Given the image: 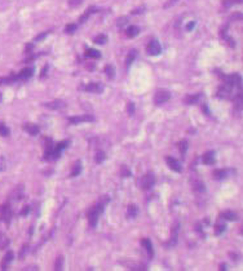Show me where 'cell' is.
I'll return each instance as SVG.
<instances>
[{"label": "cell", "instance_id": "obj_1", "mask_svg": "<svg viewBox=\"0 0 243 271\" xmlns=\"http://www.w3.org/2000/svg\"><path fill=\"white\" fill-rule=\"evenodd\" d=\"M109 200H110L109 196H108V195H105L104 200L101 198V200H100L95 207H92L89 209V212H88L87 216H88V221H89V225L92 226V227H96V225L98 222V217L101 216V213L104 212V208H105V205L109 203Z\"/></svg>", "mask_w": 243, "mask_h": 271}, {"label": "cell", "instance_id": "obj_2", "mask_svg": "<svg viewBox=\"0 0 243 271\" xmlns=\"http://www.w3.org/2000/svg\"><path fill=\"white\" fill-rule=\"evenodd\" d=\"M155 184V176L153 173H147L141 178V188L142 190H149Z\"/></svg>", "mask_w": 243, "mask_h": 271}, {"label": "cell", "instance_id": "obj_3", "mask_svg": "<svg viewBox=\"0 0 243 271\" xmlns=\"http://www.w3.org/2000/svg\"><path fill=\"white\" fill-rule=\"evenodd\" d=\"M160 52H162V47H160L159 41H157V40H151L150 43L147 44V47H146V53H147L149 56H159Z\"/></svg>", "mask_w": 243, "mask_h": 271}, {"label": "cell", "instance_id": "obj_4", "mask_svg": "<svg viewBox=\"0 0 243 271\" xmlns=\"http://www.w3.org/2000/svg\"><path fill=\"white\" fill-rule=\"evenodd\" d=\"M170 98H171V93L168 91H158L154 96V103L155 105H162V103L167 102Z\"/></svg>", "mask_w": 243, "mask_h": 271}, {"label": "cell", "instance_id": "obj_5", "mask_svg": "<svg viewBox=\"0 0 243 271\" xmlns=\"http://www.w3.org/2000/svg\"><path fill=\"white\" fill-rule=\"evenodd\" d=\"M93 120H95V118H93L92 115H88V114L82 115V116H73V118H69V123H70V124H74V125L80 124V123L93 122Z\"/></svg>", "mask_w": 243, "mask_h": 271}, {"label": "cell", "instance_id": "obj_6", "mask_svg": "<svg viewBox=\"0 0 243 271\" xmlns=\"http://www.w3.org/2000/svg\"><path fill=\"white\" fill-rule=\"evenodd\" d=\"M166 161H167V165L170 167L171 171L177 172V173H180V172L182 171V167H181V164H180V161L176 160L175 157H172V156H166Z\"/></svg>", "mask_w": 243, "mask_h": 271}, {"label": "cell", "instance_id": "obj_7", "mask_svg": "<svg viewBox=\"0 0 243 271\" xmlns=\"http://www.w3.org/2000/svg\"><path fill=\"white\" fill-rule=\"evenodd\" d=\"M33 72H34L33 67H25L23 70L20 71V74L16 75V76H13V79H14V81H17V80H21V81L27 80V79H30L31 76H33Z\"/></svg>", "mask_w": 243, "mask_h": 271}, {"label": "cell", "instance_id": "obj_8", "mask_svg": "<svg viewBox=\"0 0 243 271\" xmlns=\"http://www.w3.org/2000/svg\"><path fill=\"white\" fill-rule=\"evenodd\" d=\"M225 80H226V84H229V85H232V87L235 85V87H238L239 89L242 88V78L238 74H233V75H230V76H226Z\"/></svg>", "mask_w": 243, "mask_h": 271}, {"label": "cell", "instance_id": "obj_9", "mask_svg": "<svg viewBox=\"0 0 243 271\" xmlns=\"http://www.w3.org/2000/svg\"><path fill=\"white\" fill-rule=\"evenodd\" d=\"M67 145H69V141H67V140H66V141H62V142H60V143L56 145V146L53 147L52 159H57V157H60V155H61V153H62V150L66 149V147H67Z\"/></svg>", "mask_w": 243, "mask_h": 271}, {"label": "cell", "instance_id": "obj_10", "mask_svg": "<svg viewBox=\"0 0 243 271\" xmlns=\"http://www.w3.org/2000/svg\"><path fill=\"white\" fill-rule=\"evenodd\" d=\"M83 89L89 93H101L104 91V85L101 83H89L88 85L83 87Z\"/></svg>", "mask_w": 243, "mask_h": 271}, {"label": "cell", "instance_id": "obj_11", "mask_svg": "<svg viewBox=\"0 0 243 271\" xmlns=\"http://www.w3.org/2000/svg\"><path fill=\"white\" fill-rule=\"evenodd\" d=\"M0 212H2V219L5 222V223H9L10 221V217H12V209H10V205L5 204L2 207V209H0Z\"/></svg>", "mask_w": 243, "mask_h": 271}, {"label": "cell", "instance_id": "obj_12", "mask_svg": "<svg viewBox=\"0 0 243 271\" xmlns=\"http://www.w3.org/2000/svg\"><path fill=\"white\" fill-rule=\"evenodd\" d=\"M230 92H232V85L229 84H224L219 88V92H217V97L220 98H228L230 96Z\"/></svg>", "mask_w": 243, "mask_h": 271}, {"label": "cell", "instance_id": "obj_13", "mask_svg": "<svg viewBox=\"0 0 243 271\" xmlns=\"http://www.w3.org/2000/svg\"><path fill=\"white\" fill-rule=\"evenodd\" d=\"M216 161V157H215V153L214 151H208V153H206L204 156H203V163L207 165H212L215 164Z\"/></svg>", "mask_w": 243, "mask_h": 271}, {"label": "cell", "instance_id": "obj_14", "mask_svg": "<svg viewBox=\"0 0 243 271\" xmlns=\"http://www.w3.org/2000/svg\"><path fill=\"white\" fill-rule=\"evenodd\" d=\"M44 106L48 107V109H51V110H60V109H62V107L65 106V103L62 102V101H60V99H56V101H52V102L44 103Z\"/></svg>", "mask_w": 243, "mask_h": 271}, {"label": "cell", "instance_id": "obj_15", "mask_svg": "<svg viewBox=\"0 0 243 271\" xmlns=\"http://www.w3.org/2000/svg\"><path fill=\"white\" fill-rule=\"evenodd\" d=\"M23 129L26 130V132H29L31 136H36V134L39 133V127H38V125H35V124H31V123L25 124V125H23Z\"/></svg>", "mask_w": 243, "mask_h": 271}, {"label": "cell", "instance_id": "obj_16", "mask_svg": "<svg viewBox=\"0 0 243 271\" xmlns=\"http://www.w3.org/2000/svg\"><path fill=\"white\" fill-rule=\"evenodd\" d=\"M141 244H142V247L145 248V250L147 252L149 257H153L154 250H153V244H151V242L149 240V239H142V240H141Z\"/></svg>", "mask_w": 243, "mask_h": 271}, {"label": "cell", "instance_id": "obj_17", "mask_svg": "<svg viewBox=\"0 0 243 271\" xmlns=\"http://www.w3.org/2000/svg\"><path fill=\"white\" fill-rule=\"evenodd\" d=\"M12 260H13V252H8V253L5 254L4 260L2 261V270H7L8 265L12 262Z\"/></svg>", "mask_w": 243, "mask_h": 271}, {"label": "cell", "instance_id": "obj_18", "mask_svg": "<svg viewBox=\"0 0 243 271\" xmlns=\"http://www.w3.org/2000/svg\"><path fill=\"white\" fill-rule=\"evenodd\" d=\"M139 33H140V29L137 26H129L126 31V35H127V37H129V39H132V37H136L137 35H139Z\"/></svg>", "mask_w": 243, "mask_h": 271}, {"label": "cell", "instance_id": "obj_19", "mask_svg": "<svg viewBox=\"0 0 243 271\" xmlns=\"http://www.w3.org/2000/svg\"><path fill=\"white\" fill-rule=\"evenodd\" d=\"M136 57H137V50H131V52L127 54V58H126V66L127 67H129L131 65H132V62L136 60Z\"/></svg>", "mask_w": 243, "mask_h": 271}, {"label": "cell", "instance_id": "obj_20", "mask_svg": "<svg viewBox=\"0 0 243 271\" xmlns=\"http://www.w3.org/2000/svg\"><path fill=\"white\" fill-rule=\"evenodd\" d=\"M93 12H96V7H89L88 9H87V10L84 12V14H83L82 17L79 18V22H80V23L85 22V21H87V20H88V18H89V16H91V14L93 13Z\"/></svg>", "mask_w": 243, "mask_h": 271}, {"label": "cell", "instance_id": "obj_21", "mask_svg": "<svg viewBox=\"0 0 243 271\" xmlns=\"http://www.w3.org/2000/svg\"><path fill=\"white\" fill-rule=\"evenodd\" d=\"M221 216H222V218L228 219V221H237V219H238V214L234 213V212H230V211L222 213Z\"/></svg>", "mask_w": 243, "mask_h": 271}, {"label": "cell", "instance_id": "obj_22", "mask_svg": "<svg viewBox=\"0 0 243 271\" xmlns=\"http://www.w3.org/2000/svg\"><path fill=\"white\" fill-rule=\"evenodd\" d=\"M85 56L88 58H100L101 57V53L96 49H87L85 50Z\"/></svg>", "mask_w": 243, "mask_h": 271}, {"label": "cell", "instance_id": "obj_23", "mask_svg": "<svg viewBox=\"0 0 243 271\" xmlns=\"http://www.w3.org/2000/svg\"><path fill=\"white\" fill-rule=\"evenodd\" d=\"M80 172H82V163L78 160V161H75V164H74V169L71 172V177H76V176L80 174Z\"/></svg>", "mask_w": 243, "mask_h": 271}, {"label": "cell", "instance_id": "obj_24", "mask_svg": "<svg viewBox=\"0 0 243 271\" xmlns=\"http://www.w3.org/2000/svg\"><path fill=\"white\" fill-rule=\"evenodd\" d=\"M199 97H201V94H191V96H188L185 98V102L188 105H194L195 102H198Z\"/></svg>", "mask_w": 243, "mask_h": 271}, {"label": "cell", "instance_id": "obj_25", "mask_svg": "<svg viewBox=\"0 0 243 271\" xmlns=\"http://www.w3.org/2000/svg\"><path fill=\"white\" fill-rule=\"evenodd\" d=\"M137 213H139V209H137L136 205H129L128 207V211H127V216L129 218H135L137 216Z\"/></svg>", "mask_w": 243, "mask_h": 271}, {"label": "cell", "instance_id": "obj_26", "mask_svg": "<svg viewBox=\"0 0 243 271\" xmlns=\"http://www.w3.org/2000/svg\"><path fill=\"white\" fill-rule=\"evenodd\" d=\"M8 245H9V239L5 235L0 234V249H5Z\"/></svg>", "mask_w": 243, "mask_h": 271}, {"label": "cell", "instance_id": "obj_27", "mask_svg": "<svg viewBox=\"0 0 243 271\" xmlns=\"http://www.w3.org/2000/svg\"><path fill=\"white\" fill-rule=\"evenodd\" d=\"M228 176V172L225 171V169H220V171H216L215 173H214V177L216 178V180H224Z\"/></svg>", "mask_w": 243, "mask_h": 271}, {"label": "cell", "instance_id": "obj_28", "mask_svg": "<svg viewBox=\"0 0 243 271\" xmlns=\"http://www.w3.org/2000/svg\"><path fill=\"white\" fill-rule=\"evenodd\" d=\"M106 159V155H105L104 151H97V154L95 155V160L96 163H98V164H101V163Z\"/></svg>", "mask_w": 243, "mask_h": 271}, {"label": "cell", "instance_id": "obj_29", "mask_svg": "<svg viewBox=\"0 0 243 271\" xmlns=\"http://www.w3.org/2000/svg\"><path fill=\"white\" fill-rule=\"evenodd\" d=\"M9 133H10V130H9V128L5 125L4 123H0V136H3V137H7V136H9Z\"/></svg>", "mask_w": 243, "mask_h": 271}, {"label": "cell", "instance_id": "obj_30", "mask_svg": "<svg viewBox=\"0 0 243 271\" xmlns=\"http://www.w3.org/2000/svg\"><path fill=\"white\" fill-rule=\"evenodd\" d=\"M62 266H64V257L58 256L57 260H56V263H54V270L60 271V270H62Z\"/></svg>", "mask_w": 243, "mask_h": 271}, {"label": "cell", "instance_id": "obj_31", "mask_svg": "<svg viewBox=\"0 0 243 271\" xmlns=\"http://www.w3.org/2000/svg\"><path fill=\"white\" fill-rule=\"evenodd\" d=\"M105 72H106L109 79H113L115 76V70H114V67L111 65H108L106 67H105Z\"/></svg>", "mask_w": 243, "mask_h": 271}, {"label": "cell", "instance_id": "obj_32", "mask_svg": "<svg viewBox=\"0 0 243 271\" xmlns=\"http://www.w3.org/2000/svg\"><path fill=\"white\" fill-rule=\"evenodd\" d=\"M106 40H108V36L104 35V34H100V35H97L95 37V43L96 44H105V43H106Z\"/></svg>", "mask_w": 243, "mask_h": 271}, {"label": "cell", "instance_id": "obj_33", "mask_svg": "<svg viewBox=\"0 0 243 271\" xmlns=\"http://www.w3.org/2000/svg\"><path fill=\"white\" fill-rule=\"evenodd\" d=\"M178 149H180V153H181V155L184 156L186 154V151H188V142L186 141H181L178 143Z\"/></svg>", "mask_w": 243, "mask_h": 271}, {"label": "cell", "instance_id": "obj_34", "mask_svg": "<svg viewBox=\"0 0 243 271\" xmlns=\"http://www.w3.org/2000/svg\"><path fill=\"white\" fill-rule=\"evenodd\" d=\"M75 30H76V25L75 23H69L67 26L65 27V33L66 34H73Z\"/></svg>", "mask_w": 243, "mask_h": 271}, {"label": "cell", "instance_id": "obj_35", "mask_svg": "<svg viewBox=\"0 0 243 271\" xmlns=\"http://www.w3.org/2000/svg\"><path fill=\"white\" fill-rule=\"evenodd\" d=\"M225 230H226V226H225V225H217L216 227H215V234H216V235H221Z\"/></svg>", "mask_w": 243, "mask_h": 271}, {"label": "cell", "instance_id": "obj_36", "mask_svg": "<svg viewBox=\"0 0 243 271\" xmlns=\"http://www.w3.org/2000/svg\"><path fill=\"white\" fill-rule=\"evenodd\" d=\"M242 0H225L224 2V5L225 7H232V5H235V4H241Z\"/></svg>", "mask_w": 243, "mask_h": 271}, {"label": "cell", "instance_id": "obj_37", "mask_svg": "<svg viewBox=\"0 0 243 271\" xmlns=\"http://www.w3.org/2000/svg\"><path fill=\"white\" fill-rule=\"evenodd\" d=\"M127 112L129 115H133V112H135V105L132 103V102H128L127 103Z\"/></svg>", "mask_w": 243, "mask_h": 271}, {"label": "cell", "instance_id": "obj_38", "mask_svg": "<svg viewBox=\"0 0 243 271\" xmlns=\"http://www.w3.org/2000/svg\"><path fill=\"white\" fill-rule=\"evenodd\" d=\"M194 188H195L197 191H199V192H203V191H204V186H203V184H202L201 181H198V182H197L195 186H194Z\"/></svg>", "mask_w": 243, "mask_h": 271}, {"label": "cell", "instance_id": "obj_39", "mask_svg": "<svg viewBox=\"0 0 243 271\" xmlns=\"http://www.w3.org/2000/svg\"><path fill=\"white\" fill-rule=\"evenodd\" d=\"M194 27H195V21H191V22H189L188 25H186V30L188 31H191Z\"/></svg>", "mask_w": 243, "mask_h": 271}, {"label": "cell", "instance_id": "obj_40", "mask_svg": "<svg viewBox=\"0 0 243 271\" xmlns=\"http://www.w3.org/2000/svg\"><path fill=\"white\" fill-rule=\"evenodd\" d=\"M127 21H128V20H127V17H124V18H120V20L118 21V26H119V27H120V26H124V25L127 23Z\"/></svg>", "mask_w": 243, "mask_h": 271}, {"label": "cell", "instance_id": "obj_41", "mask_svg": "<svg viewBox=\"0 0 243 271\" xmlns=\"http://www.w3.org/2000/svg\"><path fill=\"white\" fill-rule=\"evenodd\" d=\"M4 168H5V159L3 156H0V172H2Z\"/></svg>", "mask_w": 243, "mask_h": 271}, {"label": "cell", "instance_id": "obj_42", "mask_svg": "<svg viewBox=\"0 0 243 271\" xmlns=\"http://www.w3.org/2000/svg\"><path fill=\"white\" fill-rule=\"evenodd\" d=\"M47 71H48V65H45L44 66V68H43V71H41V75H40V78L43 79V78H45V75H47Z\"/></svg>", "mask_w": 243, "mask_h": 271}, {"label": "cell", "instance_id": "obj_43", "mask_svg": "<svg viewBox=\"0 0 243 271\" xmlns=\"http://www.w3.org/2000/svg\"><path fill=\"white\" fill-rule=\"evenodd\" d=\"M80 2H82V0H70V2H69V4H70L71 7H75V5H78Z\"/></svg>", "mask_w": 243, "mask_h": 271}, {"label": "cell", "instance_id": "obj_44", "mask_svg": "<svg viewBox=\"0 0 243 271\" xmlns=\"http://www.w3.org/2000/svg\"><path fill=\"white\" fill-rule=\"evenodd\" d=\"M29 212H30V207H27V205H26V207L23 208V211L21 212V216H26V214H27Z\"/></svg>", "mask_w": 243, "mask_h": 271}, {"label": "cell", "instance_id": "obj_45", "mask_svg": "<svg viewBox=\"0 0 243 271\" xmlns=\"http://www.w3.org/2000/svg\"><path fill=\"white\" fill-rule=\"evenodd\" d=\"M144 10H145L144 8H140V9H135V10H132L131 13H132V14H140V13H142Z\"/></svg>", "mask_w": 243, "mask_h": 271}, {"label": "cell", "instance_id": "obj_46", "mask_svg": "<svg viewBox=\"0 0 243 271\" xmlns=\"http://www.w3.org/2000/svg\"><path fill=\"white\" fill-rule=\"evenodd\" d=\"M48 35V33H44V34H41V35H39V36H36L35 37V41H38V40H41V39H44V37Z\"/></svg>", "mask_w": 243, "mask_h": 271}, {"label": "cell", "instance_id": "obj_47", "mask_svg": "<svg viewBox=\"0 0 243 271\" xmlns=\"http://www.w3.org/2000/svg\"><path fill=\"white\" fill-rule=\"evenodd\" d=\"M26 252H27V245H25V247L22 248V252L20 253V258H22V257L25 256V253H26Z\"/></svg>", "mask_w": 243, "mask_h": 271}, {"label": "cell", "instance_id": "obj_48", "mask_svg": "<svg viewBox=\"0 0 243 271\" xmlns=\"http://www.w3.org/2000/svg\"><path fill=\"white\" fill-rule=\"evenodd\" d=\"M203 111L208 114V107H207V105H203ZM208 115H210V114H208Z\"/></svg>", "mask_w": 243, "mask_h": 271}, {"label": "cell", "instance_id": "obj_49", "mask_svg": "<svg viewBox=\"0 0 243 271\" xmlns=\"http://www.w3.org/2000/svg\"><path fill=\"white\" fill-rule=\"evenodd\" d=\"M226 269H228V266H226L225 263H222L221 266H220V270H226Z\"/></svg>", "mask_w": 243, "mask_h": 271}]
</instances>
